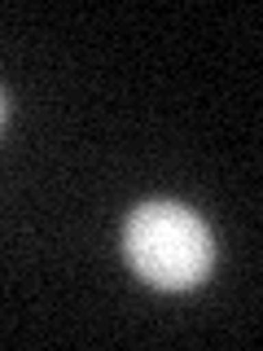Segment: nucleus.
<instances>
[{"mask_svg": "<svg viewBox=\"0 0 263 351\" xmlns=\"http://www.w3.org/2000/svg\"><path fill=\"white\" fill-rule=\"evenodd\" d=\"M123 255L153 290H197L215 268V241L206 219L184 202H140L123 224Z\"/></svg>", "mask_w": 263, "mask_h": 351, "instance_id": "nucleus-1", "label": "nucleus"}, {"mask_svg": "<svg viewBox=\"0 0 263 351\" xmlns=\"http://www.w3.org/2000/svg\"><path fill=\"white\" fill-rule=\"evenodd\" d=\"M5 119H9V97H5V88H0V128H5Z\"/></svg>", "mask_w": 263, "mask_h": 351, "instance_id": "nucleus-2", "label": "nucleus"}]
</instances>
